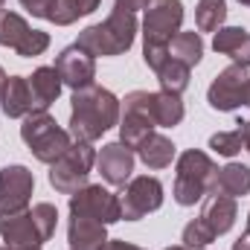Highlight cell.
<instances>
[{
    "instance_id": "cell-24",
    "label": "cell",
    "mask_w": 250,
    "mask_h": 250,
    "mask_svg": "<svg viewBox=\"0 0 250 250\" xmlns=\"http://www.w3.org/2000/svg\"><path fill=\"white\" fill-rule=\"evenodd\" d=\"M227 21V0H198L195 26L198 32H218Z\"/></svg>"
},
{
    "instance_id": "cell-32",
    "label": "cell",
    "mask_w": 250,
    "mask_h": 250,
    "mask_svg": "<svg viewBox=\"0 0 250 250\" xmlns=\"http://www.w3.org/2000/svg\"><path fill=\"white\" fill-rule=\"evenodd\" d=\"M105 250H143V248H137V245H131V242H125V239H108Z\"/></svg>"
},
{
    "instance_id": "cell-28",
    "label": "cell",
    "mask_w": 250,
    "mask_h": 250,
    "mask_svg": "<svg viewBox=\"0 0 250 250\" xmlns=\"http://www.w3.org/2000/svg\"><path fill=\"white\" fill-rule=\"evenodd\" d=\"M181 242H184V248H187V250H204L207 245H212V242H215V233H212L201 218H192L187 227H184Z\"/></svg>"
},
{
    "instance_id": "cell-14",
    "label": "cell",
    "mask_w": 250,
    "mask_h": 250,
    "mask_svg": "<svg viewBox=\"0 0 250 250\" xmlns=\"http://www.w3.org/2000/svg\"><path fill=\"white\" fill-rule=\"evenodd\" d=\"M134 148H128L123 143H108L102 146V151L96 154V172L102 175L105 184L111 187H125L131 181V172H134Z\"/></svg>"
},
{
    "instance_id": "cell-22",
    "label": "cell",
    "mask_w": 250,
    "mask_h": 250,
    "mask_svg": "<svg viewBox=\"0 0 250 250\" xmlns=\"http://www.w3.org/2000/svg\"><path fill=\"white\" fill-rule=\"evenodd\" d=\"M215 195H227V198H242L250 192V166L245 163H227L218 169L215 181H212Z\"/></svg>"
},
{
    "instance_id": "cell-34",
    "label": "cell",
    "mask_w": 250,
    "mask_h": 250,
    "mask_svg": "<svg viewBox=\"0 0 250 250\" xmlns=\"http://www.w3.org/2000/svg\"><path fill=\"white\" fill-rule=\"evenodd\" d=\"M245 148L250 151V120H245Z\"/></svg>"
},
{
    "instance_id": "cell-19",
    "label": "cell",
    "mask_w": 250,
    "mask_h": 250,
    "mask_svg": "<svg viewBox=\"0 0 250 250\" xmlns=\"http://www.w3.org/2000/svg\"><path fill=\"white\" fill-rule=\"evenodd\" d=\"M62 76L56 67H38L32 76H29V90H32V102H35V111H47L59 96H62Z\"/></svg>"
},
{
    "instance_id": "cell-17",
    "label": "cell",
    "mask_w": 250,
    "mask_h": 250,
    "mask_svg": "<svg viewBox=\"0 0 250 250\" xmlns=\"http://www.w3.org/2000/svg\"><path fill=\"white\" fill-rule=\"evenodd\" d=\"M0 111L9 120H23L26 114L35 111V102H32V90H29V79L26 76H9L6 79V87H3V96H0Z\"/></svg>"
},
{
    "instance_id": "cell-25",
    "label": "cell",
    "mask_w": 250,
    "mask_h": 250,
    "mask_svg": "<svg viewBox=\"0 0 250 250\" xmlns=\"http://www.w3.org/2000/svg\"><path fill=\"white\" fill-rule=\"evenodd\" d=\"M99 3H102V0H59L56 9L50 12V23H56V26H70V23H76L79 18L96 12Z\"/></svg>"
},
{
    "instance_id": "cell-21",
    "label": "cell",
    "mask_w": 250,
    "mask_h": 250,
    "mask_svg": "<svg viewBox=\"0 0 250 250\" xmlns=\"http://www.w3.org/2000/svg\"><path fill=\"white\" fill-rule=\"evenodd\" d=\"M134 151H137V157H140L148 169H166V166H172V160H175V143H172L169 137L157 134V131H151Z\"/></svg>"
},
{
    "instance_id": "cell-6",
    "label": "cell",
    "mask_w": 250,
    "mask_h": 250,
    "mask_svg": "<svg viewBox=\"0 0 250 250\" xmlns=\"http://www.w3.org/2000/svg\"><path fill=\"white\" fill-rule=\"evenodd\" d=\"M96 166L93 143H73L62 157L50 166V187L62 195H73L76 189L87 187V178Z\"/></svg>"
},
{
    "instance_id": "cell-40",
    "label": "cell",
    "mask_w": 250,
    "mask_h": 250,
    "mask_svg": "<svg viewBox=\"0 0 250 250\" xmlns=\"http://www.w3.org/2000/svg\"><path fill=\"white\" fill-rule=\"evenodd\" d=\"M3 6H6V0H0V9H3Z\"/></svg>"
},
{
    "instance_id": "cell-23",
    "label": "cell",
    "mask_w": 250,
    "mask_h": 250,
    "mask_svg": "<svg viewBox=\"0 0 250 250\" xmlns=\"http://www.w3.org/2000/svg\"><path fill=\"white\" fill-rule=\"evenodd\" d=\"M169 56L184 62L187 67H195V64L204 59V38L201 32H178L172 41H169Z\"/></svg>"
},
{
    "instance_id": "cell-31",
    "label": "cell",
    "mask_w": 250,
    "mask_h": 250,
    "mask_svg": "<svg viewBox=\"0 0 250 250\" xmlns=\"http://www.w3.org/2000/svg\"><path fill=\"white\" fill-rule=\"evenodd\" d=\"M117 3V9H123V12H131V15H137L140 9H146V3L148 0H114Z\"/></svg>"
},
{
    "instance_id": "cell-11",
    "label": "cell",
    "mask_w": 250,
    "mask_h": 250,
    "mask_svg": "<svg viewBox=\"0 0 250 250\" xmlns=\"http://www.w3.org/2000/svg\"><path fill=\"white\" fill-rule=\"evenodd\" d=\"M35 192V175L15 163V166H3L0 169V215H12V212H23L29 207V198Z\"/></svg>"
},
{
    "instance_id": "cell-38",
    "label": "cell",
    "mask_w": 250,
    "mask_h": 250,
    "mask_svg": "<svg viewBox=\"0 0 250 250\" xmlns=\"http://www.w3.org/2000/svg\"><path fill=\"white\" fill-rule=\"evenodd\" d=\"M239 3H242V6H250V0H239Z\"/></svg>"
},
{
    "instance_id": "cell-2",
    "label": "cell",
    "mask_w": 250,
    "mask_h": 250,
    "mask_svg": "<svg viewBox=\"0 0 250 250\" xmlns=\"http://www.w3.org/2000/svg\"><path fill=\"white\" fill-rule=\"evenodd\" d=\"M184 3L181 0H148L143 18V62L148 70H160L169 59V41L181 32Z\"/></svg>"
},
{
    "instance_id": "cell-16",
    "label": "cell",
    "mask_w": 250,
    "mask_h": 250,
    "mask_svg": "<svg viewBox=\"0 0 250 250\" xmlns=\"http://www.w3.org/2000/svg\"><path fill=\"white\" fill-rule=\"evenodd\" d=\"M215 236H224L230 233V227L236 224L239 218V207H236V198H227V195H215L209 192V198L204 201V209L198 215Z\"/></svg>"
},
{
    "instance_id": "cell-5",
    "label": "cell",
    "mask_w": 250,
    "mask_h": 250,
    "mask_svg": "<svg viewBox=\"0 0 250 250\" xmlns=\"http://www.w3.org/2000/svg\"><path fill=\"white\" fill-rule=\"evenodd\" d=\"M21 140L29 146L32 157L53 166L64 151L73 146V137L70 131L59 128V123L47 114V111H32L23 117V125H21Z\"/></svg>"
},
{
    "instance_id": "cell-33",
    "label": "cell",
    "mask_w": 250,
    "mask_h": 250,
    "mask_svg": "<svg viewBox=\"0 0 250 250\" xmlns=\"http://www.w3.org/2000/svg\"><path fill=\"white\" fill-rule=\"evenodd\" d=\"M233 250H250V236H248V233H245L242 239H236V242H233Z\"/></svg>"
},
{
    "instance_id": "cell-37",
    "label": "cell",
    "mask_w": 250,
    "mask_h": 250,
    "mask_svg": "<svg viewBox=\"0 0 250 250\" xmlns=\"http://www.w3.org/2000/svg\"><path fill=\"white\" fill-rule=\"evenodd\" d=\"M245 233L250 236V212H248V224H245Z\"/></svg>"
},
{
    "instance_id": "cell-36",
    "label": "cell",
    "mask_w": 250,
    "mask_h": 250,
    "mask_svg": "<svg viewBox=\"0 0 250 250\" xmlns=\"http://www.w3.org/2000/svg\"><path fill=\"white\" fill-rule=\"evenodd\" d=\"M245 105H250V79H248V96H245Z\"/></svg>"
},
{
    "instance_id": "cell-41",
    "label": "cell",
    "mask_w": 250,
    "mask_h": 250,
    "mask_svg": "<svg viewBox=\"0 0 250 250\" xmlns=\"http://www.w3.org/2000/svg\"><path fill=\"white\" fill-rule=\"evenodd\" d=\"M0 250H12V248H0ZM38 250H41V248H38Z\"/></svg>"
},
{
    "instance_id": "cell-27",
    "label": "cell",
    "mask_w": 250,
    "mask_h": 250,
    "mask_svg": "<svg viewBox=\"0 0 250 250\" xmlns=\"http://www.w3.org/2000/svg\"><path fill=\"white\" fill-rule=\"evenodd\" d=\"M209 148L221 157H236L245 148V123H239V128L233 131H218L209 137Z\"/></svg>"
},
{
    "instance_id": "cell-4",
    "label": "cell",
    "mask_w": 250,
    "mask_h": 250,
    "mask_svg": "<svg viewBox=\"0 0 250 250\" xmlns=\"http://www.w3.org/2000/svg\"><path fill=\"white\" fill-rule=\"evenodd\" d=\"M218 175V166L212 163L209 154L198 151V148H187L178 163H175V201L181 207H192L198 204L204 195L212 192V181Z\"/></svg>"
},
{
    "instance_id": "cell-8",
    "label": "cell",
    "mask_w": 250,
    "mask_h": 250,
    "mask_svg": "<svg viewBox=\"0 0 250 250\" xmlns=\"http://www.w3.org/2000/svg\"><path fill=\"white\" fill-rule=\"evenodd\" d=\"M0 47L15 50L21 59H35V56L47 53V47H50V32L32 29L18 12L0 9Z\"/></svg>"
},
{
    "instance_id": "cell-10",
    "label": "cell",
    "mask_w": 250,
    "mask_h": 250,
    "mask_svg": "<svg viewBox=\"0 0 250 250\" xmlns=\"http://www.w3.org/2000/svg\"><path fill=\"white\" fill-rule=\"evenodd\" d=\"M120 204H123V221H140L163 207V184L148 175L131 178L123 187Z\"/></svg>"
},
{
    "instance_id": "cell-30",
    "label": "cell",
    "mask_w": 250,
    "mask_h": 250,
    "mask_svg": "<svg viewBox=\"0 0 250 250\" xmlns=\"http://www.w3.org/2000/svg\"><path fill=\"white\" fill-rule=\"evenodd\" d=\"M56 3L59 0H21V6L26 12H32L35 18H44V21H50V12L56 9Z\"/></svg>"
},
{
    "instance_id": "cell-29",
    "label": "cell",
    "mask_w": 250,
    "mask_h": 250,
    "mask_svg": "<svg viewBox=\"0 0 250 250\" xmlns=\"http://www.w3.org/2000/svg\"><path fill=\"white\" fill-rule=\"evenodd\" d=\"M32 218H35V224H38V230H41V239L50 242V239L56 236V227H59V209H56L53 204L41 201V204L32 207Z\"/></svg>"
},
{
    "instance_id": "cell-1",
    "label": "cell",
    "mask_w": 250,
    "mask_h": 250,
    "mask_svg": "<svg viewBox=\"0 0 250 250\" xmlns=\"http://www.w3.org/2000/svg\"><path fill=\"white\" fill-rule=\"evenodd\" d=\"M123 102L99 84L73 90L70 99V137L73 143H96L108 128L120 125Z\"/></svg>"
},
{
    "instance_id": "cell-7",
    "label": "cell",
    "mask_w": 250,
    "mask_h": 250,
    "mask_svg": "<svg viewBox=\"0 0 250 250\" xmlns=\"http://www.w3.org/2000/svg\"><path fill=\"white\" fill-rule=\"evenodd\" d=\"M70 215H84L102 224H117L123 221V204L120 195L111 192L102 184H87L70 195Z\"/></svg>"
},
{
    "instance_id": "cell-13",
    "label": "cell",
    "mask_w": 250,
    "mask_h": 250,
    "mask_svg": "<svg viewBox=\"0 0 250 250\" xmlns=\"http://www.w3.org/2000/svg\"><path fill=\"white\" fill-rule=\"evenodd\" d=\"M0 239L12 250H38L44 245L41 230H38V224L32 218V209L0 215Z\"/></svg>"
},
{
    "instance_id": "cell-20",
    "label": "cell",
    "mask_w": 250,
    "mask_h": 250,
    "mask_svg": "<svg viewBox=\"0 0 250 250\" xmlns=\"http://www.w3.org/2000/svg\"><path fill=\"white\" fill-rule=\"evenodd\" d=\"M148 111H151V120L160 128H175V125L184 123V99L178 93H169V90H154L151 93V102H148Z\"/></svg>"
},
{
    "instance_id": "cell-39",
    "label": "cell",
    "mask_w": 250,
    "mask_h": 250,
    "mask_svg": "<svg viewBox=\"0 0 250 250\" xmlns=\"http://www.w3.org/2000/svg\"><path fill=\"white\" fill-rule=\"evenodd\" d=\"M166 250H187V248H166Z\"/></svg>"
},
{
    "instance_id": "cell-18",
    "label": "cell",
    "mask_w": 250,
    "mask_h": 250,
    "mask_svg": "<svg viewBox=\"0 0 250 250\" xmlns=\"http://www.w3.org/2000/svg\"><path fill=\"white\" fill-rule=\"evenodd\" d=\"M212 50L221 56H230L233 64L250 67V32L242 26H221L212 35Z\"/></svg>"
},
{
    "instance_id": "cell-15",
    "label": "cell",
    "mask_w": 250,
    "mask_h": 250,
    "mask_svg": "<svg viewBox=\"0 0 250 250\" xmlns=\"http://www.w3.org/2000/svg\"><path fill=\"white\" fill-rule=\"evenodd\" d=\"M108 224L84 218V215H70L67 224V242L70 250H105L108 245Z\"/></svg>"
},
{
    "instance_id": "cell-26",
    "label": "cell",
    "mask_w": 250,
    "mask_h": 250,
    "mask_svg": "<svg viewBox=\"0 0 250 250\" xmlns=\"http://www.w3.org/2000/svg\"><path fill=\"white\" fill-rule=\"evenodd\" d=\"M189 73H192V67H187L184 62H178V59H166L163 67L157 70V79H160V90H169V93H184L189 87Z\"/></svg>"
},
{
    "instance_id": "cell-9",
    "label": "cell",
    "mask_w": 250,
    "mask_h": 250,
    "mask_svg": "<svg viewBox=\"0 0 250 250\" xmlns=\"http://www.w3.org/2000/svg\"><path fill=\"white\" fill-rule=\"evenodd\" d=\"M248 79H250L248 67H242V64L224 67V70L212 79V84H209V90H207L209 108H212V111H221V114H230V111L242 108V105H245V96H248Z\"/></svg>"
},
{
    "instance_id": "cell-12",
    "label": "cell",
    "mask_w": 250,
    "mask_h": 250,
    "mask_svg": "<svg viewBox=\"0 0 250 250\" xmlns=\"http://www.w3.org/2000/svg\"><path fill=\"white\" fill-rule=\"evenodd\" d=\"M53 67L59 70L62 82L70 90H82V87L93 84V79H96V59H93L90 53H84L79 44L64 47Z\"/></svg>"
},
{
    "instance_id": "cell-3",
    "label": "cell",
    "mask_w": 250,
    "mask_h": 250,
    "mask_svg": "<svg viewBox=\"0 0 250 250\" xmlns=\"http://www.w3.org/2000/svg\"><path fill=\"white\" fill-rule=\"evenodd\" d=\"M137 32H140L137 15L123 12V9H114V12L108 15V21L82 29L76 44H79L84 53H90L93 59H96V56L114 59V56H123V53H128V50L134 47Z\"/></svg>"
},
{
    "instance_id": "cell-35",
    "label": "cell",
    "mask_w": 250,
    "mask_h": 250,
    "mask_svg": "<svg viewBox=\"0 0 250 250\" xmlns=\"http://www.w3.org/2000/svg\"><path fill=\"white\" fill-rule=\"evenodd\" d=\"M6 79H9V76H6V70L0 67V96H3V87H6Z\"/></svg>"
}]
</instances>
